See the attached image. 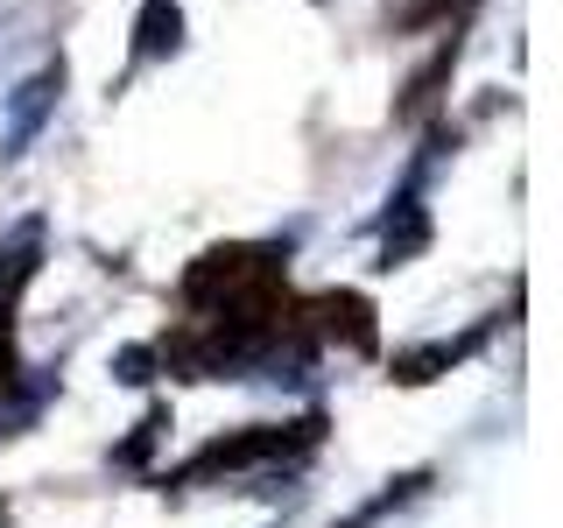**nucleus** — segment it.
Returning <instances> with one entry per match:
<instances>
[{
	"mask_svg": "<svg viewBox=\"0 0 563 528\" xmlns=\"http://www.w3.org/2000/svg\"><path fill=\"white\" fill-rule=\"evenodd\" d=\"M57 92H64V64H43L35 78H22V85H14V106H8V155H22L29 141H35V128L49 120V106H57Z\"/></svg>",
	"mask_w": 563,
	"mask_h": 528,
	"instance_id": "obj_1",
	"label": "nucleus"
},
{
	"mask_svg": "<svg viewBox=\"0 0 563 528\" xmlns=\"http://www.w3.org/2000/svg\"><path fill=\"white\" fill-rule=\"evenodd\" d=\"M176 43H184V8H176V0H141L134 50H141V57H169Z\"/></svg>",
	"mask_w": 563,
	"mask_h": 528,
	"instance_id": "obj_2",
	"label": "nucleus"
}]
</instances>
